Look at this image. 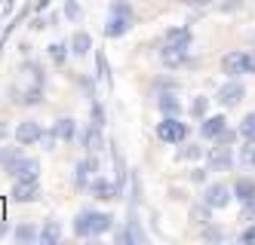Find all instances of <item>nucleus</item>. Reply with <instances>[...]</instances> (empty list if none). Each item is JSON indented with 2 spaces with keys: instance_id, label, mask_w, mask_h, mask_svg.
Masks as SVG:
<instances>
[{
  "instance_id": "obj_38",
  "label": "nucleus",
  "mask_w": 255,
  "mask_h": 245,
  "mask_svg": "<svg viewBox=\"0 0 255 245\" xmlns=\"http://www.w3.org/2000/svg\"><path fill=\"white\" fill-rule=\"evenodd\" d=\"M243 221L255 224V202H246V209H243Z\"/></svg>"
},
{
  "instance_id": "obj_17",
  "label": "nucleus",
  "mask_w": 255,
  "mask_h": 245,
  "mask_svg": "<svg viewBox=\"0 0 255 245\" xmlns=\"http://www.w3.org/2000/svg\"><path fill=\"white\" fill-rule=\"evenodd\" d=\"M157 107H160L163 117H178L181 114V101H178L175 92H163V95L157 98Z\"/></svg>"
},
{
  "instance_id": "obj_7",
  "label": "nucleus",
  "mask_w": 255,
  "mask_h": 245,
  "mask_svg": "<svg viewBox=\"0 0 255 245\" xmlns=\"http://www.w3.org/2000/svg\"><path fill=\"white\" fill-rule=\"evenodd\" d=\"M222 74L228 80H240L243 74H249V65H246V52H228L222 59Z\"/></svg>"
},
{
  "instance_id": "obj_41",
  "label": "nucleus",
  "mask_w": 255,
  "mask_h": 245,
  "mask_svg": "<svg viewBox=\"0 0 255 245\" xmlns=\"http://www.w3.org/2000/svg\"><path fill=\"white\" fill-rule=\"evenodd\" d=\"M246 65H249V74H255V49L246 52Z\"/></svg>"
},
{
  "instance_id": "obj_30",
  "label": "nucleus",
  "mask_w": 255,
  "mask_h": 245,
  "mask_svg": "<svg viewBox=\"0 0 255 245\" xmlns=\"http://www.w3.org/2000/svg\"><path fill=\"white\" fill-rule=\"evenodd\" d=\"M49 59L56 65H65L68 62V46L65 43H49Z\"/></svg>"
},
{
  "instance_id": "obj_43",
  "label": "nucleus",
  "mask_w": 255,
  "mask_h": 245,
  "mask_svg": "<svg viewBox=\"0 0 255 245\" xmlns=\"http://www.w3.org/2000/svg\"><path fill=\"white\" fill-rule=\"evenodd\" d=\"M6 230H9V227H6V221H3V218H0V239H3V236H6Z\"/></svg>"
},
{
  "instance_id": "obj_21",
  "label": "nucleus",
  "mask_w": 255,
  "mask_h": 245,
  "mask_svg": "<svg viewBox=\"0 0 255 245\" xmlns=\"http://www.w3.org/2000/svg\"><path fill=\"white\" fill-rule=\"evenodd\" d=\"M19 104H25V107H34V104H40L43 101V83H34V86H28L25 92H19V98H15Z\"/></svg>"
},
{
  "instance_id": "obj_37",
  "label": "nucleus",
  "mask_w": 255,
  "mask_h": 245,
  "mask_svg": "<svg viewBox=\"0 0 255 245\" xmlns=\"http://www.w3.org/2000/svg\"><path fill=\"white\" fill-rule=\"evenodd\" d=\"M111 9H114V12H123V15H132V6H129V3H123V0H114Z\"/></svg>"
},
{
  "instance_id": "obj_5",
  "label": "nucleus",
  "mask_w": 255,
  "mask_h": 245,
  "mask_svg": "<svg viewBox=\"0 0 255 245\" xmlns=\"http://www.w3.org/2000/svg\"><path fill=\"white\" fill-rule=\"evenodd\" d=\"M231 199H234V190H231L228 184H209L206 190H203V202H206V205H212L215 212L228 209Z\"/></svg>"
},
{
  "instance_id": "obj_22",
  "label": "nucleus",
  "mask_w": 255,
  "mask_h": 245,
  "mask_svg": "<svg viewBox=\"0 0 255 245\" xmlns=\"http://www.w3.org/2000/svg\"><path fill=\"white\" fill-rule=\"evenodd\" d=\"M83 144H86V150H89V154H96V150H102V147H105V135H102V126H93V123H89Z\"/></svg>"
},
{
  "instance_id": "obj_18",
  "label": "nucleus",
  "mask_w": 255,
  "mask_h": 245,
  "mask_svg": "<svg viewBox=\"0 0 255 245\" xmlns=\"http://www.w3.org/2000/svg\"><path fill=\"white\" fill-rule=\"evenodd\" d=\"M234 199H240L243 205L246 202H255V181L252 178H237V184H234Z\"/></svg>"
},
{
  "instance_id": "obj_2",
  "label": "nucleus",
  "mask_w": 255,
  "mask_h": 245,
  "mask_svg": "<svg viewBox=\"0 0 255 245\" xmlns=\"http://www.w3.org/2000/svg\"><path fill=\"white\" fill-rule=\"evenodd\" d=\"M191 135L188 123H181L178 117H163V123H157V138L163 144H185Z\"/></svg>"
},
{
  "instance_id": "obj_19",
  "label": "nucleus",
  "mask_w": 255,
  "mask_h": 245,
  "mask_svg": "<svg viewBox=\"0 0 255 245\" xmlns=\"http://www.w3.org/2000/svg\"><path fill=\"white\" fill-rule=\"evenodd\" d=\"M40 242H43V245H59V242H62V224H59V221H43V227H40Z\"/></svg>"
},
{
  "instance_id": "obj_42",
  "label": "nucleus",
  "mask_w": 255,
  "mask_h": 245,
  "mask_svg": "<svg viewBox=\"0 0 255 245\" xmlns=\"http://www.w3.org/2000/svg\"><path fill=\"white\" fill-rule=\"evenodd\" d=\"M31 28H34V31H40V28H46V18H43V15H37V18H34V22H31Z\"/></svg>"
},
{
  "instance_id": "obj_24",
  "label": "nucleus",
  "mask_w": 255,
  "mask_h": 245,
  "mask_svg": "<svg viewBox=\"0 0 255 245\" xmlns=\"http://www.w3.org/2000/svg\"><path fill=\"white\" fill-rule=\"evenodd\" d=\"M12 236H15V242H40V230L34 224H19L12 230Z\"/></svg>"
},
{
  "instance_id": "obj_25",
  "label": "nucleus",
  "mask_w": 255,
  "mask_h": 245,
  "mask_svg": "<svg viewBox=\"0 0 255 245\" xmlns=\"http://www.w3.org/2000/svg\"><path fill=\"white\" fill-rule=\"evenodd\" d=\"M89 123H93V126H102L105 129V107H102V101L93 95V98H89Z\"/></svg>"
},
{
  "instance_id": "obj_10",
  "label": "nucleus",
  "mask_w": 255,
  "mask_h": 245,
  "mask_svg": "<svg viewBox=\"0 0 255 245\" xmlns=\"http://www.w3.org/2000/svg\"><path fill=\"white\" fill-rule=\"evenodd\" d=\"M86 190L93 193L96 199H105V202H111V199H117V196L123 193V190H120V184H117V181H108V178H93Z\"/></svg>"
},
{
  "instance_id": "obj_8",
  "label": "nucleus",
  "mask_w": 255,
  "mask_h": 245,
  "mask_svg": "<svg viewBox=\"0 0 255 245\" xmlns=\"http://www.w3.org/2000/svg\"><path fill=\"white\" fill-rule=\"evenodd\" d=\"M6 175L12 181H19V178H40V163L34 160V157H19L6 168Z\"/></svg>"
},
{
  "instance_id": "obj_29",
  "label": "nucleus",
  "mask_w": 255,
  "mask_h": 245,
  "mask_svg": "<svg viewBox=\"0 0 255 245\" xmlns=\"http://www.w3.org/2000/svg\"><path fill=\"white\" fill-rule=\"evenodd\" d=\"M206 110H209V98H206V95H194V101H191V117L203 120Z\"/></svg>"
},
{
  "instance_id": "obj_15",
  "label": "nucleus",
  "mask_w": 255,
  "mask_h": 245,
  "mask_svg": "<svg viewBox=\"0 0 255 245\" xmlns=\"http://www.w3.org/2000/svg\"><path fill=\"white\" fill-rule=\"evenodd\" d=\"M160 65H166V68H185V65H191L188 62V49H178V46H166V43H163Z\"/></svg>"
},
{
  "instance_id": "obj_12",
  "label": "nucleus",
  "mask_w": 255,
  "mask_h": 245,
  "mask_svg": "<svg viewBox=\"0 0 255 245\" xmlns=\"http://www.w3.org/2000/svg\"><path fill=\"white\" fill-rule=\"evenodd\" d=\"M40 138H43V126L37 120H25V123H19V129H15V141H19L22 147L37 144Z\"/></svg>"
},
{
  "instance_id": "obj_26",
  "label": "nucleus",
  "mask_w": 255,
  "mask_h": 245,
  "mask_svg": "<svg viewBox=\"0 0 255 245\" xmlns=\"http://www.w3.org/2000/svg\"><path fill=\"white\" fill-rule=\"evenodd\" d=\"M237 132H240V138H243V141H255V110L240 120V129H237Z\"/></svg>"
},
{
  "instance_id": "obj_4",
  "label": "nucleus",
  "mask_w": 255,
  "mask_h": 245,
  "mask_svg": "<svg viewBox=\"0 0 255 245\" xmlns=\"http://www.w3.org/2000/svg\"><path fill=\"white\" fill-rule=\"evenodd\" d=\"M9 196L15 202H34L40 196V178H19V181H12Z\"/></svg>"
},
{
  "instance_id": "obj_40",
  "label": "nucleus",
  "mask_w": 255,
  "mask_h": 245,
  "mask_svg": "<svg viewBox=\"0 0 255 245\" xmlns=\"http://www.w3.org/2000/svg\"><path fill=\"white\" fill-rule=\"evenodd\" d=\"M181 3H188V6H209V3H218V0H181Z\"/></svg>"
},
{
  "instance_id": "obj_33",
  "label": "nucleus",
  "mask_w": 255,
  "mask_h": 245,
  "mask_svg": "<svg viewBox=\"0 0 255 245\" xmlns=\"http://www.w3.org/2000/svg\"><path fill=\"white\" fill-rule=\"evenodd\" d=\"M19 157H22V150H19V147H6V150H3V160H0V165L9 168V165H12L15 160H19Z\"/></svg>"
},
{
  "instance_id": "obj_32",
  "label": "nucleus",
  "mask_w": 255,
  "mask_h": 245,
  "mask_svg": "<svg viewBox=\"0 0 255 245\" xmlns=\"http://www.w3.org/2000/svg\"><path fill=\"white\" fill-rule=\"evenodd\" d=\"M240 165H255V141H246V147H240Z\"/></svg>"
},
{
  "instance_id": "obj_31",
  "label": "nucleus",
  "mask_w": 255,
  "mask_h": 245,
  "mask_svg": "<svg viewBox=\"0 0 255 245\" xmlns=\"http://www.w3.org/2000/svg\"><path fill=\"white\" fill-rule=\"evenodd\" d=\"M62 12H65V18H68V22H77V18L83 15V9H80V3H77V0H65Z\"/></svg>"
},
{
  "instance_id": "obj_6",
  "label": "nucleus",
  "mask_w": 255,
  "mask_h": 245,
  "mask_svg": "<svg viewBox=\"0 0 255 245\" xmlns=\"http://www.w3.org/2000/svg\"><path fill=\"white\" fill-rule=\"evenodd\" d=\"M132 28V15H123V12H114L108 15V22H105V37L108 40H120V37H126Z\"/></svg>"
},
{
  "instance_id": "obj_13",
  "label": "nucleus",
  "mask_w": 255,
  "mask_h": 245,
  "mask_svg": "<svg viewBox=\"0 0 255 245\" xmlns=\"http://www.w3.org/2000/svg\"><path fill=\"white\" fill-rule=\"evenodd\" d=\"M163 43H166V46H178V49H191L194 34H191V28H188V25H175V28H169V31H166Z\"/></svg>"
},
{
  "instance_id": "obj_9",
  "label": "nucleus",
  "mask_w": 255,
  "mask_h": 245,
  "mask_svg": "<svg viewBox=\"0 0 255 245\" xmlns=\"http://www.w3.org/2000/svg\"><path fill=\"white\" fill-rule=\"evenodd\" d=\"M234 163H237V157L228 144H215L209 150V168L212 172H228V168H234Z\"/></svg>"
},
{
  "instance_id": "obj_36",
  "label": "nucleus",
  "mask_w": 255,
  "mask_h": 245,
  "mask_svg": "<svg viewBox=\"0 0 255 245\" xmlns=\"http://www.w3.org/2000/svg\"><path fill=\"white\" fill-rule=\"evenodd\" d=\"M240 242H246V245H252V242H255V224H249V227L240 233Z\"/></svg>"
},
{
  "instance_id": "obj_3",
  "label": "nucleus",
  "mask_w": 255,
  "mask_h": 245,
  "mask_svg": "<svg viewBox=\"0 0 255 245\" xmlns=\"http://www.w3.org/2000/svg\"><path fill=\"white\" fill-rule=\"evenodd\" d=\"M243 98H246V86L240 80H228L225 86L215 89V101L222 104V107H237Z\"/></svg>"
},
{
  "instance_id": "obj_28",
  "label": "nucleus",
  "mask_w": 255,
  "mask_h": 245,
  "mask_svg": "<svg viewBox=\"0 0 255 245\" xmlns=\"http://www.w3.org/2000/svg\"><path fill=\"white\" fill-rule=\"evenodd\" d=\"M200 157H203V147H200V144H185V147H181L178 150V160H185V163H194V160H200Z\"/></svg>"
},
{
  "instance_id": "obj_34",
  "label": "nucleus",
  "mask_w": 255,
  "mask_h": 245,
  "mask_svg": "<svg viewBox=\"0 0 255 245\" xmlns=\"http://www.w3.org/2000/svg\"><path fill=\"white\" fill-rule=\"evenodd\" d=\"M225 236H228V233H225L222 227H209V224H206V230H203V239H206V242H222Z\"/></svg>"
},
{
  "instance_id": "obj_16",
  "label": "nucleus",
  "mask_w": 255,
  "mask_h": 245,
  "mask_svg": "<svg viewBox=\"0 0 255 245\" xmlns=\"http://www.w3.org/2000/svg\"><path fill=\"white\" fill-rule=\"evenodd\" d=\"M93 37H89L86 31H77L74 37H71V55H77V59H86L89 52H93Z\"/></svg>"
},
{
  "instance_id": "obj_27",
  "label": "nucleus",
  "mask_w": 255,
  "mask_h": 245,
  "mask_svg": "<svg viewBox=\"0 0 255 245\" xmlns=\"http://www.w3.org/2000/svg\"><path fill=\"white\" fill-rule=\"evenodd\" d=\"M212 205H206V202H200V205H194V209H191V218L197 221V224H203V227H206V224L212 221Z\"/></svg>"
},
{
  "instance_id": "obj_39",
  "label": "nucleus",
  "mask_w": 255,
  "mask_h": 245,
  "mask_svg": "<svg viewBox=\"0 0 255 245\" xmlns=\"http://www.w3.org/2000/svg\"><path fill=\"white\" fill-rule=\"evenodd\" d=\"M206 172L209 168H191V181H206Z\"/></svg>"
},
{
  "instance_id": "obj_35",
  "label": "nucleus",
  "mask_w": 255,
  "mask_h": 245,
  "mask_svg": "<svg viewBox=\"0 0 255 245\" xmlns=\"http://www.w3.org/2000/svg\"><path fill=\"white\" fill-rule=\"evenodd\" d=\"M40 141H43L46 150H52V147H56V141H62V138H59V132H56V129H49V132H43V138H40Z\"/></svg>"
},
{
  "instance_id": "obj_14",
  "label": "nucleus",
  "mask_w": 255,
  "mask_h": 245,
  "mask_svg": "<svg viewBox=\"0 0 255 245\" xmlns=\"http://www.w3.org/2000/svg\"><path fill=\"white\" fill-rule=\"evenodd\" d=\"M96 172H99V160H96V157L80 160L77 168H74V184H77V187H89V181L96 178Z\"/></svg>"
},
{
  "instance_id": "obj_45",
  "label": "nucleus",
  "mask_w": 255,
  "mask_h": 245,
  "mask_svg": "<svg viewBox=\"0 0 255 245\" xmlns=\"http://www.w3.org/2000/svg\"><path fill=\"white\" fill-rule=\"evenodd\" d=\"M252 168H255V165H252Z\"/></svg>"
},
{
  "instance_id": "obj_20",
  "label": "nucleus",
  "mask_w": 255,
  "mask_h": 245,
  "mask_svg": "<svg viewBox=\"0 0 255 245\" xmlns=\"http://www.w3.org/2000/svg\"><path fill=\"white\" fill-rule=\"evenodd\" d=\"M96 68H99L96 77L108 86V92H111V89H114V77H111V65H108V59H105V52H102V49H96Z\"/></svg>"
},
{
  "instance_id": "obj_23",
  "label": "nucleus",
  "mask_w": 255,
  "mask_h": 245,
  "mask_svg": "<svg viewBox=\"0 0 255 245\" xmlns=\"http://www.w3.org/2000/svg\"><path fill=\"white\" fill-rule=\"evenodd\" d=\"M52 129L59 132V138H62V141H74V138H77V123L71 120V117L56 120V126H52Z\"/></svg>"
},
{
  "instance_id": "obj_11",
  "label": "nucleus",
  "mask_w": 255,
  "mask_h": 245,
  "mask_svg": "<svg viewBox=\"0 0 255 245\" xmlns=\"http://www.w3.org/2000/svg\"><path fill=\"white\" fill-rule=\"evenodd\" d=\"M228 132V117L215 114V117H203V123H200V135H203L206 141H218Z\"/></svg>"
},
{
  "instance_id": "obj_44",
  "label": "nucleus",
  "mask_w": 255,
  "mask_h": 245,
  "mask_svg": "<svg viewBox=\"0 0 255 245\" xmlns=\"http://www.w3.org/2000/svg\"><path fill=\"white\" fill-rule=\"evenodd\" d=\"M0 160H3V147H0Z\"/></svg>"
},
{
  "instance_id": "obj_1",
  "label": "nucleus",
  "mask_w": 255,
  "mask_h": 245,
  "mask_svg": "<svg viewBox=\"0 0 255 245\" xmlns=\"http://www.w3.org/2000/svg\"><path fill=\"white\" fill-rule=\"evenodd\" d=\"M114 227V215L111 212H96V209H83L74 218V236L80 239H99Z\"/></svg>"
}]
</instances>
